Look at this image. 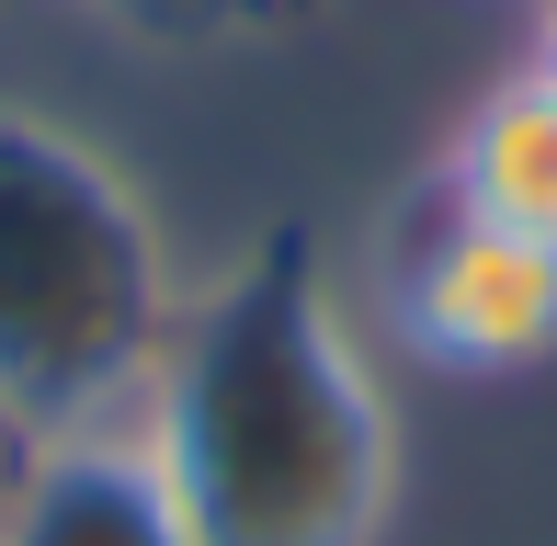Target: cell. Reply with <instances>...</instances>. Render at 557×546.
<instances>
[{"label":"cell","instance_id":"3957f363","mask_svg":"<svg viewBox=\"0 0 557 546\" xmlns=\"http://www.w3.org/2000/svg\"><path fill=\"white\" fill-rule=\"evenodd\" d=\"M387 319L444 376H523L557 353V251L433 194V228L387 262Z\"/></svg>","mask_w":557,"mask_h":546},{"label":"cell","instance_id":"5b68a950","mask_svg":"<svg viewBox=\"0 0 557 546\" xmlns=\"http://www.w3.org/2000/svg\"><path fill=\"white\" fill-rule=\"evenodd\" d=\"M444 194L467 216H490V228H523L557 251V80L500 69L444 148Z\"/></svg>","mask_w":557,"mask_h":546},{"label":"cell","instance_id":"277c9868","mask_svg":"<svg viewBox=\"0 0 557 546\" xmlns=\"http://www.w3.org/2000/svg\"><path fill=\"white\" fill-rule=\"evenodd\" d=\"M0 546H194L183 489L148 456L137 410L91 421V433L12 444L0 467Z\"/></svg>","mask_w":557,"mask_h":546},{"label":"cell","instance_id":"7a4b0ae2","mask_svg":"<svg viewBox=\"0 0 557 546\" xmlns=\"http://www.w3.org/2000/svg\"><path fill=\"white\" fill-rule=\"evenodd\" d=\"M183 319L160 206L114 148L0 103V444L125 421Z\"/></svg>","mask_w":557,"mask_h":546},{"label":"cell","instance_id":"52a82bcc","mask_svg":"<svg viewBox=\"0 0 557 546\" xmlns=\"http://www.w3.org/2000/svg\"><path fill=\"white\" fill-rule=\"evenodd\" d=\"M523 69H535V80H557V0H535V35H523Z\"/></svg>","mask_w":557,"mask_h":546},{"label":"cell","instance_id":"8992f818","mask_svg":"<svg viewBox=\"0 0 557 546\" xmlns=\"http://www.w3.org/2000/svg\"><path fill=\"white\" fill-rule=\"evenodd\" d=\"M114 12H125V23H148V35H183V23H206L216 0H114Z\"/></svg>","mask_w":557,"mask_h":546},{"label":"cell","instance_id":"6da1fadb","mask_svg":"<svg viewBox=\"0 0 557 546\" xmlns=\"http://www.w3.org/2000/svg\"><path fill=\"white\" fill-rule=\"evenodd\" d=\"M137 433L194 546H375L398 512V399L308 228H262L183 285Z\"/></svg>","mask_w":557,"mask_h":546}]
</instances>
